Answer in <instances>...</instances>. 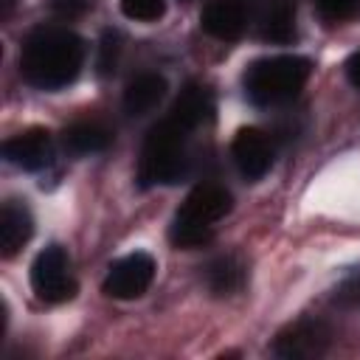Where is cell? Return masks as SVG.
<instances>
[{"label": "cell", "mask_w": 360, "mask_h": 360, "mask_svg": "<svg viewBox=\"0 0 360 360\" xmlns=\"http://www.w3.org/2000/svg\"><path fill=\"white\" fill-rule=\"evenodd\" d=\"M84 62V42L79 34L56 25L34 28L20 51V73L39 90L68 87Z\"/></svg>", "instance_id": "obj_1"}, {"label": "cell", "mask_w": 360, "mask_h": 360, "mask_svg": "<svg viewBox=\"0 0 360 360\" xmlns=\"http://www.w3.org/2000/svg\"><path fill=\"white\" fill-rule=\"evenodd\" d=\"M309 73H312V65L307 56L278 53V56H264L250 62L245 68L242 84L253 104L270 107V104H284L295 98L307 84Z\"/></svg>", "instance_id": "obj_2"}, {"label": "cell", "mask_w": 360, "mask_h": 360, "mask_svg": "<svg viewBox=\"0 0 360 360\" xmlns=\"http://www.w3.org/2000/svg\"><path fill=\"white\" fill-rule=\"evenodd\" d=\"M186 129L177 127L169 115L155 124L143 141L141 160H138V183L149 186H174L188 172L186 158Z\"/></svg>", "instance_id": "obj_3"}, {"label": "cell", "mask_w": 360, "mask_h": 360, "mask_svg": "<svg viewBox=\"0 0 360 360\" xmlns=\"http://www.w3.org/2000/svg\"><path fill=\"white\" fill-rule=\"evenodd\" d=\"M332 343V329L321 318H298L284 326L273 340V354L281 360H312L326 354Z\"/></svg>", "instance_id": "obj_4"}, {"label": "cell", "mask_w": 360, "mask_h": 360, "mask_svg": "<svg viewBox=\"0 0 360 360\" xmlns=\"http://www.w3.org/2000/svg\"><path fill=\"white\" fill-rule=\"evenodd\" d=\"M31 287L42 301H51V304H59L76 295V281L70 276L65 248L51 245L37 253L31 264Z\"/></svg>", "instance_id": "obj_5"}, {"label": "cell", "mask_w": 360, "mask_h": 360, "mask_svg": "<svg viewBox=\"0 0 360 360\" xmlns=\"http://www.w3.org/2000/svg\"><path fill=\"white\" fill-rule=\"evenodd\" d=\"M152 281H155V259L149 253L135 250V253L110 264L101 290L110 298L132 301V298H141L152 287Z\"/></svg>", "instance_id": "obj_6"}, {"label": "cell", "mask_w": 360, "mask_h": 360, "mask_svg": "<svg viewBox=\"0 0 360 360\" xmlns=\"http://www.w3.org/2000/svg\"><path fill=\"white\" fill-rule=\"evenodd\" d=\"M233 200L225 191V186L219 183H200L188 191V197L183 200L180 211L174 214V219L191 222V225H202V228H214V222H219L228 211H231Z\"/></svg>", "instance_id": "obj_7"}, {"label": "cell", "mask_w": 360, "mask_h": 360, "mask_svg": "<svg viewBox=\"0 0 360 360\" xmlns=\"http://www.w3.org/2000/svg\"><path fill=\"white\" fill-rule=\"evenodd\" d=\"M3 158L25 172H39L53 160V138L45 127H31L3 141Z\"/></svg>", "instance_id": "obj_8"}, {"label": "cell", "mask_w": 360, "mask_h": 360, "mask_svg": "<svg viewBox=\"0 0 360 360\" xmlns=\"http://www.w3.org/2000/svg\"><path fill=\"white\" fill-rule=\"evenodd\" d=\"M231 155L236 169L248 180H262L273 166V146L270 138L256 127H242L231 141Z\"/></svg>", "instance_id": "obj_9"}, {"label": "cell", "mask_w": 360, "mask_h": 360, "mask_svg": "<svg viewBox=\"0 0 360 360\" xmlns=\"http://www.w3.org/2000/svg\"><path fill=\"white\" fill-rule=\"evenodd\" d=\"M200 25L217 39H239L248 28V8L242 0H211L200 14Z\"/></svg>", "instance_id": "obj_10"}, {"label": "cell", "mask_w": 360, "mask_h": 360, "mask_svg": "<svg viewBox=\"0 0 360 360\" xmlns=\"http://www.w3.org/2000/svg\"><path fill=\"white\" fill-rule=\"evenodd\" d=\"M211 112H214L211 90L191 82V84H186V87L180 90V96L174 98L169 118H172L177 127H183L186 132H191V129H197L200 124H205V121L211 118Z\"/></svg>", "instance_id": "obj_11"}, {"label": "cell", "mask_w": 360, "mask_h": 360, "mask_svg": "<svg viewBox=\"0 0 360 360\" xmlns=\"http://www.w3.org/2000/svg\"><path fill=\"white\" fill-rule=\"evenodd\" d=\"M31 233H34V219L28 208L17 202H6L0 211V253L6 259L17 256L22 245L31 239Z\"/></svg>", "instance_id": "obj_12"}, {"label": "cell", "mask_w": 360, "mask_h": 360, "mask_svg": "<svg viewBox=\"0 0 360 360\" xmlns=\"http://www.w3.org/2000/svg\"><path fill=\"white\" fill-rule=\"evenodd\" d=\"M166 96V79L160 73H141L124 90V110L129 115H146Z\"/></svg>", "instance_id": "obj_13"}, {"label": "cell", "mask_w": 360, "mask_h": 360, "mask_svg": "<svg viewBox=\"0 0 360 360\" xmlns=\"http://www.w3.org/2000/svg\"><path fill=\"white\" fill-rule=\"evenodd\" d=\"M62 141L76 155H93V152H104L112 143V129L104 127L101 121H76L65 129Z\"/></svg>", "instance_id": "obj_14"}, {"label": "cell", "mask_w": 360, "mask_h": 360, "mask_svg": "<svg viewBox=\"0 0 360 360\" xmlns=\"http://www.w3.org/2000/svg\"><path fill=\"white\" fill-rule=\"evenodd\" d=\"M205 281H208V290L214 295H233V292H239L242 284H245V264H242V259L233 256V253L217 256L205 267Z\"/></svg>", "instance_id": "obj_15"}, {"label": "cell", "mask_w": 360, "mask_h": 360, "mask_svg": "<svg viewBox=\"0 0 360 360\" xmlns=\"http://www.w3.org/2000/svg\"><path fill=\"white\" fill-rule=\"evenodd\" d=\"M262 37L270 42H290L295 37V8L290 3H276L262 20Z\"/></svg>", "instance_id": "obj_16"}, {"label": "cell", "mask_w": 360, "mask_h": 360, "mask_svg": "<svg viewBox=\"0 0 360 360\" xmlns=\"http://www.w3.org/2000/svg\"><path fill=\"white\" fill-rule=\"evenodd\" d=\"M214 239V228H202V225H191V222H183V219H172L169 225V242L174 248H183V250H191V248H202Z\"/></svg>", "instance_id": "obj_17"}, {"label": "cell", "mask_w": 360, "mask_h": 360, "mask_svg": "<svg viewBox=\"0 0 360 360\" xmlns=\"http://www.w3.org/2000/svg\"><path fill=\"white\" fill-rule=\"evenodd\" d=\"M121 11L138 22H155L166 14V0H121Z\"/></svg>", "instance_id": "obj_18"}, {"label": "cell", "mask_w": 360, "mask_h": 360, "mask_svg": "<svg viewBox=\"0 0 360 360\" xmlns=\"http://www.w3.org/2000/svg\"><path fill=\"white\" fill-rule=\"evenodd\" d=\"M335 304L346 307V309H360V267H354L343 276V281L335 290Z\"/></svg>", "instance_id": "obj_19"}, {"label": "cell", "mask_w": 360, "mask_h": 360, "mask_svg": "<svg viewBox=\"0 0 360 360\" xmlns=\"http://www.w3.org/2000/svg\"><path fill=\"white\" fill-rule=\"evenodd\" d=\"M118 51H121V45H118V34H115V31H104L101 45H98V73H101V76H107V73L115 70Z\"/></svg>", "instance_id": "obj_20"}, {"label": "cell", "mask_w": 360, "mask_h": 360, "mask_svg": "<svg viewBox=\"0 0 360 360\" xmlns=\"http://www.w3.org/2000/svg\"><path fill=\"white\" fill-rule=\"evenodd\" d=\"M315 6H318V11H321L323 20L338 22V20L352 17V14L357 11L360 0H315Z\"/></svg>", "instance_id": "obj_21"}, {"label": "cell", "mask_w": 360, "mask_h": 360, "mask_svg": "<svg viewBox=\"0 0 360 360\" xmlns=\"http://www.w3.org/2000/svg\"><path fill=\"white\" fill-rule=\"evenodd\" d=\"M90 8V0H51V11L65 17V20H76Z\"/></svg>", "instance_id": "obj_22"}, {"label": "cell", "mask_w": 360, "mask_h": 360, "mask_svg": "<svg viewBox=\"0 0 360 360\" xmlns=\"http://www.w3.org/2000/svg\"><path fill=\"white\" fill-rule=\"evenodd\" d=\"M346 79L354 84V87H360V51H354L349 59H346Z\"/></svg>", "instance_id": "obj_23"}, {"label": "cell", "mask_w": 360, "mask_h": 360, "mask_svg": "<svg viewBox=\"0 0 360 360\" xmlns=\"http://www.w3.org/2000/svg\"><path fill=\"white\" fill-rule=\"evenodd\" d=\"M0 3H3V6H0V17L6 20V17L11 14V8H14V0H0Z\"/></svg>", "instance_id": "obj_24"}]
</instances>
